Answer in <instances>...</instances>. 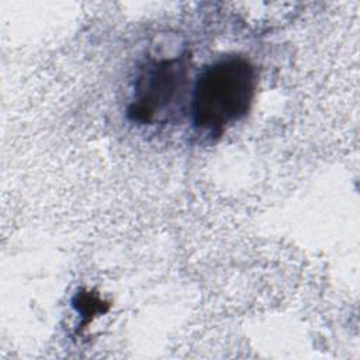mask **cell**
I'll use <instances>...</instances> for the list:
<instances>
[{
	"label": "cell",
	"instance_id": "obj_1",
	"mask_svg": "<svg viewBox=\"0 0 360 360\" xmlns=\"http://www.w3.org/2000/svg\"><path fill=\"white\" fill-rule=\"evenodd\" d=\"M256 90L252 63L242 56H225L205 66L193 93L194 125L211 135H221L245 117Z\"/></svg>",
	"mask_w": 360,
	"mask_h": 360
},
{
	"label": "cell",
	"instance_id": "obj_2",
	"mask_svg": "<svg viewBox=\"0 0 360 360\" xmlns=\"http://www.w3.org/2000/svg\"><path fill=\"white\" fill-rule=\"evenodd\" d=\"M187 56L149 62L136 77L128 118L139 124L153 122L179 97L187 82Z\"/></svg>",
	"mask_w": 360,
	"mask_h": 360
},
{
	"label": "cell",
	"instance_id": "obj_3",
	"mask_svg": "<svg viewBox=\"0 0 360 360\" xmlns=\"http://www.w3.org/2000/svg\"><path fill=\"white\" fill-rule=\"evenodd\" d=\"M73 305L86 323L90 322L94 316H97V314L105 312L110 307L108 302H104L101 298H98L96 294L90 291H80L75 297Z\"/></svg>",
	"mask_w": 360,
	"mask_h": 360
}]
</instances>
